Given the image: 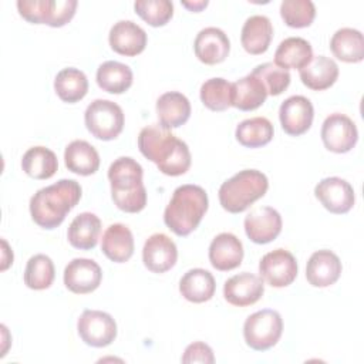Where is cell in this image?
<instances>
[{
	"label": "cell",
	"mask_w": 364,
	"mask_h": 364,
	"mask_svg": "<svg viewBox=\"0 0 364 364\" xmlns=\"http://www.w3.org/2000/svg\"><path fill=\"white\" fill-rule=\"evenodd\" d=\"M108 41L115 53L134 57L145 50L146 33L141 26L131 20H119L111 27Z\"/></svg>",
	"instance_id": "cell-18"
},
{
	"label": "cell",
	"mask_w": 364,
	"mask_h": 364,
	"mask_svg": "<svg viewBox=\"0 0 364 364\" xmlns=\"http://www.w3.org/2000/svg\"><path fill=\"white\" fill-rule=\"evenodd\" d=\"M199 94L203 105L212 111H225L232 107V82L225 78L206 80Z\"/></svg>",
	"instance_id": "cell-37"
},
{
	"label": "cell",
	"mask_w": 364,
	"mask_h": 364,
	"mask_svg": "<svg viewBox=\"0 0 364 364\" xmlns=\"http://www.w3.org/2000/svg\"><path fill=\"white\" fill-rule=\"evenodd\" d=\"M330 48L344 63H360L364 58L363 34L351 27L338 28L330 40Z\"/></svg>",
	"instance_id": "cell-31"
},
{
	"label": "cell",
	"mask_w": 364,
	"mask_h": 364,
	"mask_svg": "<svg viewBox=\"0 0 364 364\" xmlns=\"http://www.w3.org/2000/svg\"><path fill=\"white\" fill-rule=\"evenodd\" d=\"M101 233V220L95 213L82 212L77 215L68 226L67 237L73 247L90 250L97 246Z\"/></svg>",
	"instance_id": "cell-26"
},
{
	"label": "cell",
	"mask_w": 364,
	"mask_h": 364,
	"mask_svg": "<svg viewBox=\"0 0 364 364\" xmlns=\"http://www.w3.org/2000/svg\"><path fill=\"white\" fill-rule=\"evenodd\" d=\"M313 58V50L307 40L301 37L284 38L274 53V64L289 71V68L301 70Z\"/></svg>",
	"instance_id": "cell-30"
},
{
	"label": "cell",
	"mask_w": 364,
	"mask_h": 364,
	"mask_svg": "<svg viewBox=\"0 0 364 364\" xmlns=\"http://www.w3.org/2000/svg\"><path fill=\"white\" fill-rule=\"evenodd\" d=\"M267 176L257 169H243L225 181L219 188V202L230 213L246 210L267 192Z\"/></svg>",
	"instance_id": "cell-5"
},
{
	"label": "cell",
	"mask_w": 364,
	"mask_h": 364,
	"mask_svg": "<svg viewBox=\"0 0 364 364\" xmlns=\"http://www.w3.org/2000/svg\"><path fill=\"white\" fill-rule=\"evenodd\" d=\"M142 166L129 156L115 159L108 168L111 196L118 209L136 213L146 205V189L142 182Z\"/></svg>",
	"instance_id": "cell-3"
},
{
	"label": "cell",
	"mask_w": 364,
	"mask_h": 364,
	"mask_svg": "<svg viewBox=\"0 0 364 364\" xmlns=\"http://www.w3.org/2000/svg\"><path fill=\"white\" fill-rule=\"evenodd\" d=\"M259 273L272 287H286L297 276L296 257L286 249L272 250L260 259Z\"/></svg>",
	"instance_id": "cell-11"
},
{
	"label": "cell",
	"mask_w": 364,
	"mask_h": 364,
	"mask_svg": "<svg viewBox=\"0 0 364 364\" xmlns=\"http://www.w3.org/2000/svg\"><path fill=\"white\" fill-rule=\"evenodd\" d=\"M54 90L61 101L74 104L82 100L88 91L87 75L74 67L63 68L54 78Z\"/></svg>",
	"instance_id": "cell-32"
},
{
	"label": "cell",
	"mask_w": 364,
	"mask_h": 364,
	"mask_svg": "<svg viewBox=\"0 0 364 364\" xmlns=\"http://www.w3.org/2000/svg\"><path fill=\"white\" fill-rule=\"evenodd\" d=\"M156 115L162 127L178 128L189 119L191 102L182 92H165L156 101Z\"/></svg>",
	"instance_id": "cell-23"
},
{
	"label": "cell",
	"mask_w": 364,
	"mask_h": 364,
	"mask_svg": "<svg viewBox=\"0 0 364 364\" xmlns=\"http://www.w3.org/2000/svg\"><path fill=\"white\" fill-rule=\"evenodd\" d=\"M102 279L101 267L92 259L75 257L64 269V284L75 294L94 291Z\"/></svg>",
	"instance_id": "cell-14"
},
{
	"label": "cell",
	"mask_w": 364,
	"mask_h": 364,
	"mask_svg": "<svg viewBox=\"0 0 364 364\" xmlns=\"http://www.w3.org/2000/svg\"><path fill=\"white\" fill-rule=\"evenodd\" d=\"M314 195L328 212L337 215L347 213L355 200L353 186L338 176L321 179L314 188Z\"/></svg>",
	"instance_id": "cell-12"
},
{
	"label": "cell",
	"mask_w": 364,
	"mask_h": 364,
	"mask_svg": "<svg viewBox=\"0 0 364 364\" xmlns=\"http://www.w3.org/2000/svg\"><path fill=\"white\" fill-rule=\"evenodd\" d=\"M343 266L338 256L327 249L314 252L306 266V279L314 287H328L334 284L340 274Z\"/></svg>",
	"instance_id": "cell-20"
},
{
	"label": "cell",
	"mask_w": 364,
	"mask_h": 364,
	"mask_svg": "<svg viewBox=\"0 0 364 364\" xmlns=\"http://www.w3.org/2000/svg\"><path fill=\"white\" fill-rule=\"evenodd\" d=\"M264 293L263 279L243 272L229 277L223 286V296L228 303L237 307H246L255 304Z\"/></svg>",
	"instance_id": "cell-16"
},
{
	"label": "cell",
	"mask_w": 364,
	"mask_h": 364,
	"mask_svg": "<svg viewBox=\"0 0 364 364\" xmlns=\"http://www.w3.org/2000/svg\"><path fill=\"white\" fill-rule=\"evenodd\" d=\"M299 73L301 82L307 88L321 91L330 88L338 78V65L326 55H316Z\"/></svg>",
	"instance_id": "cell-25"
},
{
	"label": "cell",
	"mask_w": 364,
	"mask_h": 364,
	"mask_svg": "<svg viewBox=\"0 0 364 364\" xmlns=\"http://www.w3.org/2000/svg\"><path fill=\"white\" fill-rule=\"evenodd\" d=\"M314 108L309 98L291 95L284 100L279 108V119L286 134L299 136L304 134L313 122Z\"/></svg>",
	"instance_id": "cell-13"
},
{
	"label": "cell",
	"mask_w": 364,
	"mask_h": 364,
	"mask_svg": "<svg viewBox=\"0 0 364 364\" xmlns=\"http://www.w3.org/2000/svg\"><path fill=\"white\" fill-rule=\"evenodd\" d=\"M215 289L216 283L212 273L199 267L188 270L179 282L181 294L192 303L210 300L215 294Z\"/></svg>",
	"instance_id": "cell-28"
},
{
	"label": "cell",
	"mask_w": 364,
	"mask_h": 364,
	"mask_svg": "<svg viewBox=\"0 0 364 364\" xmlns=\"http://www.w3.org/2000/svg\"><path fill=\"white\" fill-rule=\"evenodd\" d=\"M182 6L189 9L191 11H200L208 6V0H198V1H182Z\"/></svg>",
	"instance_id": "cell-42"
},
{
	"label": "cell",
	"mask_w": 364,
	"mask_h": 364,
	"mask_svg": "<svg viewBox=\"0 0 364 364\" xmlns=\"http://www.w3.org/2000/svg\"><path fill=\"white\" fill-rule=\"evenodd\" d=\"M273 124L264 117H253L243 119L237 127L235 136L240 145L247 148H259L269 144L273 138Z\"/></svg>",
	"instance_id": "cell-35"
},
{
	"label": "cell",
	"mask_w": 364,
	"mask_h": 364,
	"mask_svg": "<svg viewBox=\"0 0 364 364\" xmlns=\"http://www.w3.org/2000/svg\"><path fill=\"white\" fill-rule=\"evenodd\" d=\"M21 168L34 179H48L57 172L58 161L51 149L46 146H33L24 152Z\"/></svg>",
	"instance_id": "cell-34"
},
{
	"label": "cell",
	"mask_w": 364,
	"mask_h": 364,
	"mask_svg": "<svg viewBox=\"0 0 364 364\" xmlns=\"http://www.w3.org/2000/svg\"><path fill=\"white\" fill-rule=\"evenodd\" d=\"M252 74L263 82L267 95H280L290 84V73L274 63L260 64L253 68Z\"/></svg>",
	"instance_id": "cell-40"
},
{
	"label": "cell",
	"mask_w": 364,
	"mask_h": 364,
	"mask_svg": "<svg viewBox=\"0 0 364 364\" xmlns=\"http://www.w3.org/2000/svg\"><path fill=\"white\" fill-rule=\"evenodd\" d=\"M64 162L68 171L88 176L98 171L100 155L90 142L84 139H75L67 145L64 151Z\"/></svg>",
	"instance_id": "cell-27"
},
{
	"label": "cell",
	"mask_w": 364,
	"mask_h": 364,
	"mask_svg": "<svg viewBox=\"0 0 364 364\" xmlns=\"http://www.w3.org/2000/svg\"><path fill=\"white\" fill-rule=\"evenodd\" d=\"M97 84L109 94H122L132 85V71L119 61H105L97 70Z\"/></svg>",
	"instance_id": "cell-33"
},
{
	"label": "cell",
	"mask_w": 364,
	"mask_h": 364,
	"mask_svg": "<svg viewBox=\"0 0 364 364\" xmlns=\"http://www.w3.org/2000/svg\"><path fill=\"white\" fill-rule=\"evenodd\" d=\"M193 50L199 61L213 65L225 61L230 50V41L223 30L218 27H205L196 34Z\"/></svg>",
	"instance_id": "cell-19"
},
{
	"label": "cell",
	"mask_w": 364,
	"mask_h": 364,
	"mask_svg": "<svg viewBox=\"0 0 364 364\" xmlns=\"http://www.w3.org/2000/svg\"><path fill=\"white\" fill-rule=\"evenodd\" d=\"M280 16L289 27L301 28L313 23L316 7L311 0H283L280 4Z\"/></svg>",
	"instance_id": "cell-38"
},
{
	"label": "cell",
	"mask_w": 364,
	"mask_h": 364,
	"mask_svg": "<svg viewBox=\"0 0 364 364\" xmlns=\"http://www.w3.org/2000/svg\"><path fill=\"white\" fill-rule=\"evenodd\" d=\"M134 9L152 27L166 24L173 14V4L169 0H138L134 3Z\"/></svg>",
	"instance_id": "cell-39"
},
{
	"label": "cell",
	"mask_w": 364,
	"mask_h": 364,
	"mask_svg": "<svg viewBox=\"0 0 364 364\" xmlns=\"http://www.w3.org/2000/svg\"><path fill=\"white\" fill-rule=\"evenodd\" d=\"M176 259V245L165 233H154L145 240L142 260L148 270L154 273H165L175 266Z\"/></svg>",
	"instance_id": "cell-17"
},
{
	"label": "cell",
	"mask_w": 364,
	"mask_h": 364,
	"mask_svg": "<svg viewBox=\"0 0 364 364\" xmlns=\"http://www.w3.org/2000/svg\"><path fill=\"white\" fill-rule=\"evenodd\" d=\"M77 0H18L20 16L34 24L61 27L75 14Z\"/></svg>",
	"instance_id": "cell-7"
},
{
	"label": "cell",
	"mask_w": 364,
	"mask_h": 364,
	"mask_svg": "<svg viewBox=\"0 0 364 364\" xmlns=\"http://www.w3.org/2000/svg\"><path fill=\"white\" fill-rule=\"evenodd\" d=\"M243 259V245L237 236L229 232L219 233L209 246L210 264L220 272L233 270Z\"/></svg>",
	"instance_id": "cell-21"
},
{
	"label": "cell",
	"mask_w": 364,
	"mask_h": 364,
	"mask_svg": "<svg viewBox=\"0 0 364 364\" xmlns=\"http://www.w3.org/2000/svg\"><path fill=\"white\" fill-rule=\"evenodd\" d=\"M55 269L47 255H34L28 259L24 270V283L33 290H44L53 284Z\"/></svg>",
	"instance_id": "cell-36"
},
{
	"label": "cell",
	"mask_w": 364,
	"mask_h": 364,
	"mask_svg": "<svg viewBox=\"0 0 364 364\" xmlns=\"http://www.w3.org/2000/svg\"><path fill=\"white\" fill-rule=\"evenodd\" d=\"M245 232L253 243H269L282 232V216L272 206H259L245 218Z\"/></svg>",
	"instance_id": "cell-15"
},
{
	"label": "cell",
	"mask_w": 364,
	"mask_h": 364,
	"mask_svg": "<svg viewBox=\"0 0 364 364\" xmlns=\"http://www.w3.org/2000/svg\"><path fill=\"white\" fill-rule=\"evenodd\" d=\"M267 97L263 82L252 73L232 84V107L240 111L259 108Z\"/></svg>",
	"instance_id": "cell-29"
},
{
	"label": "cell",
	"mask_w": 364,
	"mask_h": 364,
	"mask_svg": "<svg viewBox=\"0 0 364 364\" xmlns=\"http://www.w3.org/2000/svg\"><path fill=\"white\" fill-rule=\"evenodd\" d=\"M102 253L115 263H124L134 253V236L129 228L122 223L109 225L101 240Z\"/></svg>",
	"instance_id": "cell-22"
},
{
	"label": "cell",
	"mask_w": 364,
	"mask_h": 364,
	"mask_svg": "<svg viewBox=\"0 0 364 364\" xmlns=\"http://www.w3.org/2000/svg\"><path fill=\"white\" fill-rule=\"evenodd\" d=\"M182 363H205V364H212L215 363V355L212 348L202 341H195L189 344L185 348V353L182 355Z\"/></svg>",
	"instance_id": "cell-41"
},
{
	"label": "cell",
	"mask_w": 364,
	"mask_h": 364,
	"mask_svg": "<svg viewBox=\"0 0 364 364\" xmlns=\"http://www.w3.org/2000/svg\"><path fill=\"white\" fill-rule=\"evenodd\" d=\"M80 199V183L74 179H60L53 185L38 189L31 196L30 213L40 228L54 229L64 222L67 213Z\"/></svg>",
	"instance_id": "cell-2"
},
{
	"label": "cell",
	"mask_w": 364,
	"mask_h": 364,
	"mask_svg": "<svg viewBox=\"0 0 364 364\" xmlns=\"http://www.w3.org/2000/svg\"><path fill=\"white\" fill-rule=\"evenodd\" d=\"M273 38V26L272 21L266 16L255 14L246 18L243 27H242V34H240V41L243 48L253 55L263 54Z\"/></svg>",
	"instance_id": "cell-24"
},
{
	"label": "cell",
	"mask_w": 364,
	"mask_h": 364,
	"mask_svg": "<svg viewBox=\"0 0 364 364\" xmlns=\"http://www.w3.org/2000/svg\"><path fill=\"white\" fill-rule=\"evenodd\" d=\"M1 245H3V264H1V270H6L9 267V264L13 263V257L7 259V253H9L10 249H9V245H7V242L4 239L1 240ZM10 256H13V253H10Z\"/></svg>",
	"instance_id": "cell-43"
},
{
	"label": "cell",
	"mask_w": 364,
	"mask_h": 364,
	"mask_svg": "<svg viewBox=\"0 0 364 364\" xmlns=\"http://www.w3.org/2000/svg\"><path fill=\"white\" fill-rule=\"evenodd\" d=\"M77 330L81 340L91 347H107L117 337V323L111 314L101 310H84Z\"/></svg>",
	"instance_id": "cell-9"
},
{
	"label": "cell",
	"mask_w": 364,
	"mask_h": 364,
	"mask_svg": "<svg viewBox=\"0 0 364 364\" xmlns=\"http://www.w3.org/2000/svg\"><path fill=\"white\" fill-rule=\"evenodd\" d=\"M208 193L199 185H181L165 208L164 222L178 236H188L200 223L208 210Z\"/></svg>",
	"instance_id": "cell-4"
},
{
	"label": "cell",
	"mask_w": 364,
	"mask_h": 364,
	"mask_svg": "<svg viewBox=\"0 0 364 364\" xmlns=\"http://www.w3.org/2000/svg\"><path fill=\"white\" fill-rule=\"evenodd\" d=\"M138 148L165 175L179 176L191 166L192 158L188 145L161 124H152L141 129Z\"/></svg>",
	"instance_id": "cell-1"
},
{
	"label": "cell",
	"mask_w": 364,
	"mask_h": 364,
	"mask_svg": "<svg viewBox=\"0 0 364 364\" xmlns=\"http://www.w3.org/2000/svg\"><path fill=\"white\" fill-rule=\"evenodd\" d=\"M87 129L98 139H115L124 128L121 107L109 100H94L84 112Z\"/></svg>",
	"instance_id": "cell-8"
},
{
	"label": "cell",
	"mask_w": 364,
	"mask_h": 364,
	"mask_svg": "<svg viewBox=\"0 0 364 364\" xmlns=\"http://www.w3.org/2000/svg\"><path fill=\"white\" fill-rule=\"evenodd\" d=\"M282 316L272 309H263L250 314L243 324L245 341L256 351H264L276 346L282 337Z\"/></svg>",
	"instance_id": "cell-6"
},
{
	"label": "cell",
	"mask_w": 364,
	"mask_h": 364,
	"mask_svg": "<svg viewBox=\"0 0 364 364\" xmlns=\"http://www.w3.org/2000/svg\"><path fill=\"white\" fill-rule=\"evenodd\" d=\"M321 139L324 146L336 154H344L354 148L358 131L353 119L344 114H330L321 125Z\"/></svg>",
	"instance_id": "cell-10"
}]
</instances>
